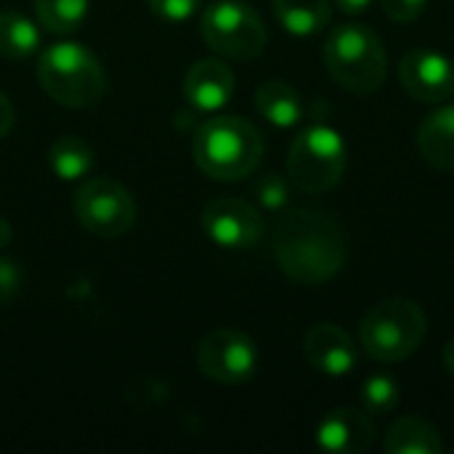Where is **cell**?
Segmentation results:
<instances>
[{"mask_svg": "<svg viewBox=\"0 0 454 454\" xmlns=\"http://www.w3.org/2000/svg\"><path fill=\"white\" fill-rule=\"evenodd\" d=\"M279 269L298 285H322L333 279L348 255L343 226L325 210H293L274 234Z\"/></svg>", "mask_w": 454, "mask_h": 454, "instance_id": "1", "label": "cell"}, {"mask_svg": "<svg viewBox=\"0 0 454 454\" xmlns=\"http://www.w3.org/2000/svg\"><path fill=\"white\" fill-rule=\"evenodd\" d=\"M194 162L197 168L218 181H237L250 176L263 157L261 130L234 114L210 117L194 133Z\"/></svg>", "mask_w": 454, "mask_h": 454, "instance_id": "2", "label": "cell"}, {"mask_svg": "<svg viewBox=\"0 0 454 454\" xmlns=\"http://www.w3.org/2000/svg\"><path fill=\"white\" fill-rule=\"evenodd\" d=\"M325 64L338 85L351 93H375L388 74L380 37L364 24H340L325 40Z\"/></svg>", "mask_w": 454, "mask_h": 454, "instance_id": "3", "label": "cell"}, {"mask_svg": "<svg viewBox=\"0 0 454 454\" xmlns=\"http://www.w3.org/2000/svg\"><path fill=\"white\" fill-rule=\"evenodd\" d=\"M37 80L45 93L72 109L93 106L106 90V74L98 59L77 43H56L37 61Z\"/></svg>", "mask_w": 454, "mask_h": 454, "instance_id": "4", "label": "cell"}, {"mask_svg": "<svg viewBox=\"0 0 454 454\" xmlns=\"http://www.w3.org/2000/svg\"><path fill=\"white\" fill-rule=\"evenodd\" d=\"M426 333L428 319L415 301L386 298L364 314L359 325V343L370 359L391 364L412 356L423 346Z\"/></svg>", "mask_w": 454, "mask_h": 454, "instance_id": "5", "label": "cell"}, {"mask_svg": "<svg viewBox=\"0 0 454 454\" xmlns=\"http://www.w3.org/2000/svg\"><path fill=\"white\" fill-rule=\"evenodd\" d=\"M348 165L346 138L325 122L303 128L287 152V173L306 194H325L335 189Z\"/></svg>", "mask_w": 454, "mask_h": 454, "instance_id": "6", "label": "cell"}, {"mask_svg": "<svg viewBox=\"0 0 454 454\" xmlns=\"http://www.w3.org/2000/svg\"><path fill=\"white\" fill-rule=\"evenodd\" d=\"M205 43L221 56L250 61L266 48V27L261 16L242 0H221L202 13L200 21Z\"/></svg>", "mask_w": 454, "mask_h": 454, "instance_id": "7", "label": "cell"}, {"mask_svg": "<svg viewBox=\"0 0 454 454\" xmlns=\"http://www.w3.org/2000/svg\"><path fill=\"white\" fill-rule=\"evenodd\" d=\"M77 221L96 237L114 239L133 229L136 202L125 186L112 178H90L74 194Z\"/></svg>", "mask_w": 454, "mask_h": 454, "instance_id": "8", "label": "cell"}, {"mask_svg": "<svg viewBox=\"0 0 454 454\" xmlns=\"http://www.w3.org/2000/svg\"><path fill=\"white\" fill-rule=\"evenodd\" d=\"M197 367L215 383L239 386L255 375L258 348L237 330H213L197 346Z\"/></svg>", "mask_w": 454, "mask_h": 454, "instance_id": "9", "label": "cell"}, {"mask_svg": "<svg viewBox=\"0 0 454 454\" xmlns=\"http://www.w3.org/2000/svg\"><path fill=\"white\" fill-rule=\"evenodd\" d=\"M202 229L221 247L247 250L255 247L263 237V215L245 200L218 197L205 205Z\"/></svg>", "mask_w": 454, "mask_h": 454, "instance_id": "10", "label": "cell"}, {"mask_svg": "<svg viewBox=\"0 0 454 454\" xmlns=\"http://www.w3.org/2000/svg\"><path fill=\"white\" fill-rule=\"evenodd\" d=\"M399 80L404 90L423 104L447 101L454 93L452 59L434 48H415L402 59Z\"/></svg>", "mask_w": 454, "mask_h": 454, "instance_id": "11", "label": "cell"}, {"mask_svg": "<svg viewBox=\"0 0 454 454\" xmlns=\"http://www.w3.org/2000/svg\"><path fill=\"white\" fill-rule=\"evenodd\" d=\"M303 354L317 372L330 378H346L356 367V346L351 335L330 322L314 325L306 333Z\"/></svg>", "mask_w": 454, "mask_h": 454, "instance_id": "12", "label": "cell"}, {"mask_svg": "<svg viewBox=\"0 0 454 454\" xmlns=\"http://www.w3.org/2000/svg\"><path fill=\"white\" fill-rule=\"evenodd\" d=\"M375 442V426L367 412L354 407H338L325 415L317 428V444L325 452L362 454Z\"/></svg>", "mask_w": 454, "mask_h": 454, "instance_id": "13", "label": "cell"}, {"mask_svg": "<svg viewBox=\"0 0 454 454\" xmlns=\"http://www.w3.org/2000/svg\"><path fill=\"white\" fill-rule=\"evenodd\" d=\"M234 72L215 59L197 61L184 80V96L192 109L197 112H218L223 109L234 96Z\"/></svg>", "mask_w": 454, "mask_h": 454, "instance_id": "14", "label": "cell"}, {"mask_svg": "<svg viewBox=\"0 0 454 454\" xmlns=\"http://www.w3.org/2000/svg\"><path fill=\"white\" fill-rule=\"evenodd\" d=\"M423 160L439 170H454V104L431 112L418 130Z\"/></svg>", "mask_w": 454, "mask_h": 454, "instance_id": "15", "label": "cell"}, {"mask_svg": "<svg viewBox=\"0 0 454 454\" xmlns=\"http://www.w3.org/2000/svg\"><path fill=\"white\" fill-rule=\"evenodd\" d=\"M442 450L444 444H442L439 428L418 415L399 418L386 434L388 454H439Z\"/></svg>", "mask_w": 454, "mask_h": 454, "instance_id": "16", "label": "cell"}, {"mask_svg": "<svg viewBox=\"0 0 454 454\" xmlns=\"http://www.w3.org/2000/svg\"><path fill=\"white\" fill-rule=\"evenodd\" d=\"M255 106L258 112L277 128H293L303 120V98L301 93L282 82V80H269L258 88L255 93Z\"/></svg>", "mask_w": 454, "mask_h": 454, "instance_id": "17", "label": "cell"}, {"mask_svg": "<svg viewBox=\"0 0 454 454\" xmlns=\"http://www.w3.org/2000/svg\"><path fill=\"white\" fill-rule=\"evenodd\" d=\"M277 21L295 37H311L330 24V0H274Z\"/></svg>", "mask_w": 454, "mask_h": 454, "instance_id": "18", "label": "cell"}, {"mask_svg": "<svg viewBox=\"0 0 454 454\" xmlns=\"http://www.w3.org/2000/svg\"><path fill=\"white\" fill-rule=\"evenodd\" d=\"M40 32L37 27L16 11L0 13V56L5 59H27L37 51Z\"/></svg>", "mask_w": 454, "mask_h": 454, "instance_id": "19", "label": "cell"}, {"mask_svg": "<svg viewBox=\"0 0 454 454\" xmlns=\"http://www.w3.org/2000/svg\"><path fill=\"white\" fill-rule=\"evenodd\" d=\"M51 168L61 181H77L93 168V149L77 136H61L48 152Z\"/></svg>", "mask_w": 454, "mask_h": 454, "instance_id": "20", "label": "cell"}, {"mask_svg": "<svg viewBox=\"0 0 454 454\" xmlns=\"http://www.w3.org/2000/svg\"><path fill=\"white\" fill-rule=\"evenodd\" d=\"M40 24L48 32H74L88 16V0H35Z\"/></svg>", "mask_w": 454, "mask_h": 454, "instance_id": "21", "label": "cell"}, {"mask_svg": "<svg viewBox=\"0 0 454 454\" xmlns=\"http://www.w3.org/2000/svg\"><path fill=\"white\" fill-rule=\"evenodd\" d=\"M362 404L372 415H388L399 407V383L388 375H370L362 386Z\"/></svg>", "mask_w": 454, "mask_h": 454, "instance_id": "22", "label": "cell"}, {"mask_svg": "<svg viewBox=\"0 0 454 454\" xmlns=\"http://www.w3.org/2000/svg\"><path fill=\"white\" fill-rule=\"evenodd\" d=\"M255 197L266 210H282L290 200V186L282 176L269 173L255 184Z\"/></svg>", "mask_w": 454, "mask_h": 454, "instance_id": "23", "label": "cell"}, {"mask_svg": "<svg viewBox=\"0 0 454 454\" xmlns=\"http://www.w3.org/2000/svg\"><path fill=\"white\" fill-rule=\"evenodd\" d=\"M202 0H149V8L165 21H186L197 13Z\"/></svg>", "mask_w": 454, "mask_h": 454, "instance_id": "24", "label": "cell"}, {"mask_svg": "<svg viewBox=\"0 0 454 454\" xmlns=\"http://www.w3.org/2000/svg\"><path fill=\"white\" fill-rule=\"evenodd\" d=\"M426 5H428V0H383L386 16L399 24H410V21L420 19Z\"/></svg>", "mask_w": 454, "mask_h": 454, "instance_id": "25", "label": "cell"}, {"mask_svg": "<svg viewBox=\"0 0 454 454\" xmlns=\"http://www.w3.org/2000/svg\"><path fill=\"white\" fill-rule=\"evenodd\" d=\"M19 285H21L19 266L13 261H8V258H0V303L11 301L16 295Z\"/></svg>", "mask_w": 454, "mask_h": 454, "instance_id": "26", "label": "cell"}, {"mask_svg": "<svg viewBox=\"0 0 454 454\" xmlns=\"http://www.w3.org/2000/svg\"><path fill=\"white\" fill-rule=\"evenodd\" d=\"M11 125H13V106H11V101L0 93V138L8 136Z\"/></svg>", "mask_w": 454, "mask_h": 454, "instance_id": "27", "label": "cell"}, {"mask_svg": "<svg viewBox=\"0 0 454 454\" xmlns=\"http://www.w3.org/2000/svg\"><path fill=\"white\" fill-rule=\"evenodd\" d=\"M335 8H340L343 13H364L370 8L372 0H333Z\"/></svg>", "mask_w": 454, "mask_h": 454, "instance_id": "28", "label": "cell"}, {"mask_svg": "<svg viewBox=\"0 0 454 454\" xmlns=\"http://www.w3.org/2000/svg\"><path fill=\"white\" fill-rule=\"evenodd\" d=\"M444 367L454 375V338H450L447 346H444Z\"/></svg>", "mask_w": 454, "mask_h": 454, "instance_id": "29", "label": "cell"}, {"mask_svg": "<svg viewBox=\"0 0 454 454\" xmlns=\"http://www.w3.org/2000/svg\"><path fill=\"white\" fill-rule=\"evenodd\" d=\"M11 237H13V231H11V223L5 221V218H0V250L11 242Z\"/></svg>", "mask_w": 454, "mask_h": 454, "instance_id": "30", "label": "cell"}]
</instances>
